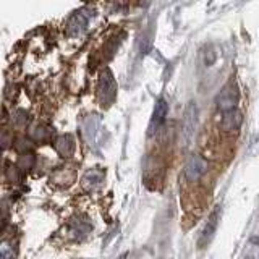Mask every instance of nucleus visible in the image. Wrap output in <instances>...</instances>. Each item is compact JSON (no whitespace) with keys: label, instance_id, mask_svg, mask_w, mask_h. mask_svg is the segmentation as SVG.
Segmentation results:
<instances>
[{"label":"nucleus","instance_id":"nucleus-8","mask_svg":"<svg viewBox=\"0 0 259 259\" xmlns=\"http://www.w3.org/2000/svg\"><path fill=\"white\" fill-rule=\"evenodd\" d=\"M219 217H221V212H219V210H215V212L210 214L209 221H207V224H206V227H204V230H202V233H201V238H199V245H201V246H204L206 243H209L210 238L214 237V233H215V230H217Z\"/></svg>","mask_w":259,"mask_h":259},{"label":"nucleus","instance_id":"nucleus-9","mask_svg":"<svg viewBox=\"0 0 259 259\" xmlns=\"http://www.w3.org/2000/svg\"><path fill=\"white\" fill-rule=\"evenodd\" d=\"M75 148H76L75 140H73L70 135H62L55 140V149L63 157L71 156V154L75 152Z\"/></svg>","mask_w":259,"mask_h":259},{"label":"nucleus","instance_id":"nucleus-7","mask_svg":"<svg viewBox=\"0 0 259 259\" xmlns=\"http://www.w3.org/2000/svg\"><path fill=\"white\" fill-rule=\"evenodd\" d=\"M104 172L101 168H91L89 172L83 177V186L88 190V191H94V190H97L99 186L102 185V182H104Z\"/></svg>","mask_w":259,"mask_h":259},{"label":"nucleus","instance_id":"nucleus-10","mask_svg":"<svg viewBox=\"0 0 259 259\" xmlns=\"http://www.w3.org/2000/svg\"><path fill=\"white\" fill-rule=\"evenodd\" d=\"M241 121H243L241 113L238 110H232V112L224 113L221 126L225 130V132H237V130L241 126Z\"/></svg>","mask_w":259,"mask_h":259},{"label":"nucleus","instance_id":"nucleus-2","mask_svg":"<svg viewBox=\"0 0 259 259\" xmlns=\"http://www.w3.org/2000/svg\"><path fill=\"white\" fill-rule=\"evenodd\" d=\"M240 101V93H238V88L237 84L229 83L222 88V91L217 94L215 97V104H217V109L222 110L224 113L227 112H232V110H237V104Z\"/></svg>","mask_w":259,"mask_h":259},{"label":"nucleus","instance_id":"nucleus-6","mask_svg":"<svg viewBox=\"0 0 259 259\" xmlns=\"http://www.w3.org/2000/svg\"><path fill=\"white\" fill-rule=\"evenodd\" d=\"M86 24H88V15L84 13V10L75 12L70 16L68 24H67L68 36H79L81 32L86 29Z\"/></svg>","mask_w":259,"mask_h":259},{"label":"nucleus","instance_id":"nucleus-4","mask_svg":"<svg viewBox=\"0 0 259 259\" xmlns=\"http://www.w3.org/2000/svg\"><path fill=\"white\" fill-rule=\"evenodd\" d=\"M206 170H207V160L204 157L198 156V154H194V156H191L188 160H186L183 174H185L186 180L194 183L206 174Z\"/></svg>","mask_w":259,"mask_h":259},{"label":"nucleus","instance_id":"nucleus-11","mask_svg":"<svg viewBox=\"0 0 259 259\" xmlns=\"http://www.w3.org/2000/svg\"><path fill=\"white\" fill-rule=\"evenodd\" d=\"M31 136L34 138V140L42 141V140H47V138L51 136V130L46 128V126H36V128L31 130Z\"/></svg>","mask_w":259,"mask_h":259},{"label":"nucleus","instance_id":"nucleus-13","mask_svg":"<svg viewBox=\"0 0 259 259\" xmlns=\"http://www.w3.org/2000/svg\"><path fill=\"white\" fill-rule=\"evenodd\" d=\"M32 162H34V157H32V154H24V156H21L20 164H21L23 167L29 168V167L32 165Z\"/></svg>","mask_w":259,"mask_h":259},{"label":"nucleus","instance_id":"nucleus-3","mask_svg":"<svg viewBox=\"0 0 259 259\" xmlns=\"http://www.w3.org/2000/svg\"><path fill=\"white\" fill-rule=\"evenodd\" d=\"M198 125V109L194 102H190L185 109V117L182 121V140L183 144H190Z\"/></svg>","mask_w":259,"mask_h":259},{"label":"nucleus","instance_id":"nucleus-12","mask_svg":"<svg viewBox=\"0 0 259 259\" xmlns=\"http://www.w3.org/2000/svg\"><path fill=\"white\" fill-rule=\"evenodd\" d=\"M2 259H15V253H13V248H10L7 241H4L2 245Z\"/></svg>","mask_w":259,"mask_h":259},{"label":"nucleus","instance_id":"nucleus-1","mask_svg":"<svg viewBox=\"0 0 259 259\" xmlns=\"http://www.w3.org/2000/svg\"><path fill=\"white\" fill-rule=\"evenodd\" d=\"M97 97L102 107H109L117 97V83L109 68H104L99 75V84H97Z\"/></svg>","mask_w":259,"mask_h":259},{"label":"nucleus","instance_id":"nucleus-5","mask_svg":"<svg viewBox=\"0 0 259 259\" xmlns=\"http://www.w3.org/2000/svg\"><path fill=\"white\" fill-rule=\"evenodd\" d=\"M167 112H168V104L165 99H159L154 105V110H152V117L149 120V135H152L154 132H157V128L164 123V120L167 117Z\"/></svg>","mask_w":259,"mask_h":259}]
</instances>
